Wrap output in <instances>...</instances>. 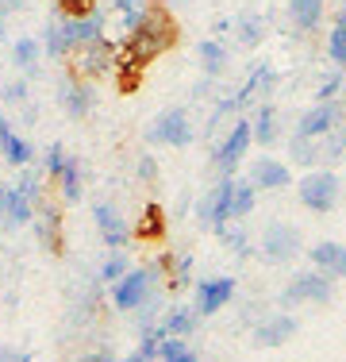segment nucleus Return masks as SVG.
Masks as SVG:
<instances>
[{"label":"nucleus","mask_w":346,"mask_h":362,"mask_svg":"<svg viewBox=\"0 0 346 362\" xmlns=\"http://www.w3.org/2000/svg\"><path fill=\"white\" fill-rule=\"evenodd\" d=\"M154 286H158V270L154 266H138V270H127L112 286V300H116L119 313H138V308L154 305Z\"/></svg>","instance_id":"f257e3e1"},{"label":"nucleus","mask_w":346,"mask_h":362,"mask_svg":"<svg viewBox=\"0 0 346 362\" xmlns=\"http://www.w3.org/2000/svg\"><path fill=\"white\" fill-rule=\"evenodd\" d=\"M339 193H342V177L335 174L331 166H319V170H308L304 177H300V185H297V197H300V204L311 212H331L335 204H339Z\"/></svg>","instance_id":"f03ea898"},{"label":"nucleus","mask_w":346,"mask_h":362,"mask_svg":"<svg viewBox=\"0 0 346 362\" xmlns=\"http://www.w3.org/2000/svg\"><path fill=\"white\" fill-rule=\"evenodd\" d=\"M250 143H254V135H250V119H235V124H231V132L223 135L220 146L212 151L215 174H220V177H231V174H235V166L246 158Z\"/></svg>","instance_id":"7ed1b4c3"},{"label":"nucleus","mask_w":346,"mask_h":362,"mask_svg":"<svg viewBox=\"0 0 346 362\" xmlns=\"http://www.w3.org/2000/svg\"><path fill=\"white\" fill-rule=\"evenodd\" d=\"M300 247H304L300 243V231L285 220H273V223H266V231H262L258 255H262L266 262H292V258L300 255Z\"/></svg>","instance_id":"20e7f679"},{"label":"nucleus","mask_w":346,"mask_h":362,"mask_svg":"<svg viewBox=\"0 0 346 362\" xmlns=\"http://www.w3.org/2000/svg\"><path fill=\"white\" fill-rule=\"evenodd\" d=\"M323 300H331V278H323L319 270H300L281 293L285 308L289 305H323Z\"/></svg>","instance_id":"39448f33"},{"label":"nucleus","mask_w":346,"mask_h":362,"mask_svg":"<svg viewBox=\"0 0 346 362\" xmlns=\"http://www.w3.org/2000/svg\"><path fill=\"white\" fill-rule=\"evenodd\" d=\"M69 58H73V74L85 77V81H93V77H104V74L116 70V47H112L108 39L85 42V47H77Z\"/></svg>","instance_id":"423d86ee"},{"label":"nucleus","mask_w":346,"mask_h":362,"mask_svg":"<svg viewBox=\"0 0 346 362\" xmlns=\"http://www.w3.org/2000/svg\"><path fill=\"white\" fill-rule=\"evenodd\" d=\"M146 139L158 143V146H189V143H193V119H189L185 108H166L150 124Z\"/></svg>","instance_id":"0eeeda50"},{"label":"nucleus","mask_w":346,"mask_h":362,"mask_svg":"<svg viewBox=\"0 0 346 362\" xmlns=\"http://www.w3.org/2000/svg\"><path fill=\"white\" fill-rule=\"evenodd\" d=\"M339 119H342V108L335 105V100H316V105L297 119V135H292V139H323V135H331L335 127H339Z\"/></svg>","instance_id":"6e6552de"},{"label":"nucleus","mask_w":346,"mask_h":362,"mask_svg":"<svg viewBox=\"0 0 346 362\" xmlns=\"http://www.w3.org/2000/svg\"><path fill=\"white\" fill-rule=\"evenodd\" d=\"M35 193H39V177L23 174V181L16 189H8V204H4V220L12 228H23V223L35 220Z\"/></svg>","instance_id":"1a4fd4ad"},{"label":"nucleus","mask_w":346,"mask_h":362,"mask_svg":"<svg viewBox=\"0 0 346 362\" xmlns=\"http://www.w3.org/2000/svg\"><path fill=\"white\" fill-rule=\"evenodd\" d=\"M62 35H66V47L69 54H73L77 47H85V42H97L104 39V12H85V16H62Z\"/></svg>","instance_id":"9d476101"},{"label":"nucleus","mask_w":346,"mask_h":362,"mask_svg":"<svg viewBox=\"0 0 346 362\" xmlns=\"http://www.w3.org/2000/svg\"><path fill=\"white\" fill-rule=\"evenodd\" d=\"M58 100H62V108H66V116H73V119H81V116H89L93 105H97V89H93L85 77H66L62 81V89H58Z\"/></svg>","instance_id":"9b49d317"},{"label":"nucleus","mask_w":346,"mask_h":362,"mask_svg":"<svg viewBox=\"0 0 346 362\" xmlns=\"http://www.w3.org/2000/svg\"><path fill=\"white\" fill-rule=\"evenodd\" d=\"M235 297V278H204L196 286V316H215L227 300Z\"/></svg>","instance_id":"f8f14e48"},{"label":"nucleus","mask_w":346,"mask_h":362,"mask_svg":"<svg viewBox=\"0 0 346 362\" xmlns=\"http://www.w3.org/2000/svg\"><path fill=\"white\" fill-rule=\"evenodd\" d=\"M231 189H235V177H220L215 181V189L201 201V209H196V216H201V223H208V228H220V223H227V204H231Z\"/></svg>","instance_id":"ddd939ff"},{"label":"nucleus","mask_w":346,"mask_h":362,"mask_svg":"<svg viewBox=\"0 0 346 362\" xmlns=\"http://www.w3.org/2000/svg\"><path fill=\"white\" fill-rule=\"evenodd\" d=\"M311 258V270H319L323 278H346V247L335 243V239H319L316 247L308 251Z\"/></svg>","instance_id":"4468645a"},{"label":"nucleus","mask_w":346,"mask_h":362,"mask_svg":"<svg viewBox=\"0 0 346 362\" xmlns=\"http://www.w3.org/2000/svg\"><path fill=\"white\" fill-rule=\"evenodd\" d=\"M246 181L250 185L258 189V193H273V189H285L292 181V170L285 166V162H277V158H270V154H266V158H258L254 166H250V174H246Z\"/></svg>","instance_id":"2eb2a0df"},{"label":"nucleus","mask_w":346,"mask_h":362,"mask_svg":"<svg viewBox=\"0 0 346 362\" xmlns=\"http://www.w3.org/2000/svg\"><path fill=\"white\" fill-rule=\"evenodd\" d=\"M93 220H97V228H100L104 243H108V247H116V251L127 243V239H131V231H127V223H124V216H119V209H116V204L97 201V204H93Z\"/></svg>","instance_id":"dca6fc26"},{"label":"nucleus","mask_w":346,"mask_h":362,"mask_svg":"<svg viewBox=\"0 0 346 362\" xmlns=\"http://www.w3.org/2000/svg\"><path fill=\"white\" fill-rule=\"evenodd\" d=\"M292 335H297V316L281 313V316H270V320L258 324L254 343H258V347H281V343L292 339Z\"/></svg>","instance_id":"f3484780"},{"label":"nucleus","mask_w":346,"mask_h":362,"mask_svg":"<svg viewBox=\"0 0 346 362\" xmlns=\"http://www.w3.org/2000/svg\"><path fill=\"white\" fill-rule=\"evenodd\" d=\"M0 151H4V158L12 166H28L31 162V143L23 135H16V127L4 124V119H0Z\"/></svg>","instance_id":"a211bd4d"},{"label":"nucleus","mask_w":346,"mask_h":362,"mask_svg":"<svg viewBox=\"0 0 346 362\" xmlns=\"http://www.w3.org/2000/svg\"><path fill=\"white\" fill-rule=\"evenodd\" d=\"M231 31H235V42L239 47H258L266 39V20L258 12H242L231 20Z\"/></svg>","instance_id":"6ab92c4d"},{"label":"nucleus","mask_w":346,"mask_h":362,"mask_svg":"<svg viewBox=\"0 0 346 362\" xmlns=\"http://www.w3.org/2000/svg\"><path fill=\"white\" fill-rule=\"evenodd\" d=\"M323 12H327V0H289V16H292V23H297L300 31L319 28Z\"/></svg>","instance_id":"aec40b11"},{"label":"nucleus","mask_w":346,"mask_h":362,"mask_svg":"<svg viewBox=\"0 0 346 362\" xmlns=\"http://www.w3.org/2000/svg\"><path fill=\"white\" fill-rule=\"evenodd\" d=\"M196 327V308H185V305H173L166 316H162L158 332L162 335H177V339H185L189 332Z\"/></svg>","instance_id":"412c9836"},{"label":"nucleus","mask_w":346,"mask_h":362,"mask_svg":"<svg viewBox=\"0 0 346 362\" xmlns=\"http://www.w3.org/2000/svg\"><path fill=\"white\" fill-rule=\"evenodd\" d=\"M154 362H201V355L185 339H177V335H162L158 351H154Z\"/></svg>","instance_id":"4be33fe9"},{"label":"nucleus","mask_w":346,"mask_h":362,"mask_svg":"<svg viewBox=\"0 0 346 362\" xmlns=\"http://www.w3.org/2000/svg\"><path fill=\"white\" fill-rule=\"evenodd\" d=\"M196 54H201V70H204V77H220L223 70H227V47H223L220 39H204Z\"/></svg>","instance_id":"5701e85b"},{"label":"nucleus","mask_w":346,"mask_h":362,"mask_svg":"<svg viewBox=\"0 0 346 362\" xmlns=\"http://www.w3.org/2000/svg\"><path fill=\"white\" fill-rule=\"evenodd\" d=\"M12 62H16V70H20V74H35V70H39V62H42L39 39H16L12 42Z\"/></svg>","instance_id":"b1692460"},{"label":"nucleus","mask_w":346,"mask_h":362,"mask_svg":"<svg viewBox=\"0 0 346 362\" xmlns=\"http://www.w3.org/2000/svg\"><path fill=\"white\" fill-rule=\"evenodd\" d=\"M250 135H254V143L270 146L277 139V108L273 105H262L254 112V124H250Z\"/></svg>","instance_id":"393cba45"},{"label":"nucleus","mask_w":346,"mask_h":362,"mask_svg":"<svg viewBox=\"0 0 346 362\" xmlns=\"http://www.w3.org/2000/svg\"><path fill=\"white\" fill-rule=\"evenodd\" d=\"M254 201H258V189L250 185L246 177L235 181V189H231V204H227V216L231 220H242L250 209H254Z\"/></svg>","instance_id":"a878e982"},{"label":"nucleus","mask_w":346,"mask_h":362,"mask_svg":"<svg viewBox=\"0 0 346 362\" xmlns=\"http://www.w3.org/2000/svg\"><path fill=\"white\" fill-rule=\"evenodd\" d=\"M42 54L47 58H69V47H66V35H62V20H50L42 28Z\"/></svg>","instance_id":"bb28decb"},{"label":"nucleus","mask_w":346,"mask_h":362,"mask_svg":"<svg viewBox=\"0 0 346 362\" xmlns=\"http://www.w3.org/2000/svg\"><path fill=\"white\" fill-rule=\"evenodd\" d=\"M58 181H62V197L69 204L81 201V162L77 158H66V166L58 170Z\"/></svg>","instance_id":"cd10ccee"},{"label":"nucleus","mask_w":346,"mask_h":362,"mask_svg":"<svg viewBox=\"0 0 346 362\" xmlns=\"http://www.w3.org/2000/svg\"><path fill=\"white\" fill-rule=\"evenodd\" d=\"M166 235V216H162L158 204H146L143 220H138V239H162Z\"/></svg>","instance_id":"c85d7f7f"},{"label":"nucleus","mask_w":346,"mask_h":362,"mask_svg":"<svg viewBox=\"0 0 346 362\" xmlns=\"http://www.w3.org/2000/svg\"><path fill=\"white\" fill-rule=\"evenodd\" d=\"M327 58H331L339 70H346V28H339V23H335L331 35H327Z\"/></svg>","instance_id":"c756f323"},{"label":"nucleus","mask_w":346,"mask_h":362,"mask_svg":"<svg viewBox=\"0 0 346 362\" xmlns=\"http://www.w3.org/2000/svg\"><path fill=\"white\" fill-rule=\"evenodd\" d=\"M289 154H292V162H297V166H311V162H319V146H316V139H292Z\"/></svg>","instance_id":"7c9ffc66"},{"label":"nucleus","mask_w":346,"mask_h":362,"mask_svg":"<svg viewBox=\"0 0 346 362\" xmlns=\"http://www.w3.org/2000/svg\"><path fill=\"white\" fill-rule=\"evenodd\" d=\"M127 270H131V266H127V258L116 251V255H108V258H104V266H100V278L108 281V286H116V281L124 278Z\"/></svg>","instance_id":"2f4dec72"},{"label":"nucleus","mask_w":346,"mask_h":362,"mask_svg":"<svg viewBox=\"0 0 346 362\" xmlns=\"http://www.w3.org/2000/svg\"><path fill=\"white\" fill-rule=\"evenodd\" d=\"M215 235H220V243H223V247H231V251H246V231H242V228L220 223V228H215Z\"/></svg>","instance_id":"473e14b6"},{"label":"nucleus","mask_w":346,"mask_h":362,"mask_svg":"<svg viewBox=\"0 0 346 362\" xmlns=\"http://www.w3.org/2000/svg\"><path fill=\"white\" fill-rule=\"evenodd\" d=\"M342 85H346V77H342V74H327L323 81H319V89H316V100H335Z\"/></svg>","instance_id":"72a5a7b5"},{"label":"nucleus","mask_w":346,"mask_h":362,"mask_svg":"<svg viewBox=\"0 0 346 362\" xmlns=\"http://www.w3.org/2000/svg\"><path fill=\"white\" fill-rule=\"evenodd\" d=\"M62 166H66V151H62V143H54L47 151V174L58 177V170H62Z\"/></svg>","instance_id":"f704fd0d"},{"label":"nucleus","mask_w":346,"mask_h":362,"mask_svg":"<svg viewBox=\"0 0 346 362\" xmlns=\"http://www.w3.org/2000/svg\"><path fill=\"white\" fill-rule=\"evenodd\" d=\"M58 8H62L66 16H85V12H93V4L97 0H54Z\"/></svg>","instance_id":"c9c22d12"},{"label":"nucleus","mask_w":346,"mask_h":362,"mask_svg":"<svg viewBox=\"0 0 346 362\" xmlns=\"http://www.w3.org/2000/svg\"><path fill=\"white\" fill-rule=\"evenodd\" d=\"M4 97H8V105H16V100H28V85H23V81H12V85L4 89Z\"/></svg>","instance_id":"e433bc0d"},{"label":"nucleus","mask_w":346,"mask_h":362,"mask_svg":"<svg viewBox=\"0 0 346 362\" xmlns=\"http://www.w3.org/2000/svg\"><path fill=\"white\" fill-rule=\"evenodd\" d=\"M138 174H143V181H158V166H154L150 154H143V162H138Z\"/></svg>","instance_id":"4c0bfd02"},{"label":"nucleus","mask_w":346,"mask_h":362,"mask_svg":"<svg viewBox=\"0 0 346 362\" xmlns=\"http://www.w3.org/2000/svg\"><path fill=\"white\" fill-rule=\"evenodd\" d=\"M20 8V0H0V35H4V23H8V16Z\"/></svg>","instance_id":"58836bf2"},{"label":"nucleus","mask_w":346,"mask_h":362,"mask_svg":"<svg viewBox=\"0 0 346 362\" xmlns=\"http://www.w3.org/2000/svg\"><path fill=\"white\" fill-rule=\"evenodd\" d=\"M335 23H339V28H346V0H342L339 8H335Z\"/></svg>","instance_id":"ea45409f"},{"label":"nucleus","mask_w":346,"mask_h":362,"mask_svg":"<svg viewBox=\"0 0 346 362\" xmlns=\"http://www.w3.org/2000/svg\"><path fill=\"white\" fill-rule=\"evenodd\" d=\"M0 362H28V355H16V351H4V358Z\"/></svg>","instance_id":"a19ab883"},{"label":"nucleus","mask_w":346,"mask_h":362,"mask_svg":"<svg viewBox=\"0 0 346 362\" xmlns=\"http://www.w3.org/2000/svg\"><path fill=\"white\" fill-rule=\"evenodd\" d=\"M4 204H8V189L0 185V220H4Z\"/></svg>","instance_id":"79ce46f5"},{"label":"nucleus","mask_w":346,"mask_h":362,"mask_svg":"<svg viewBox=\"0 0 346 362\" xmlns=\"http://www.w3.org/2000/svg\"><path fill=\"white\" fill-rule=\"evenodd\" d=\"M89 362H119V358H112V355H93Z\"/></svg>","instance_id":"37998d69"}]
</instances>
